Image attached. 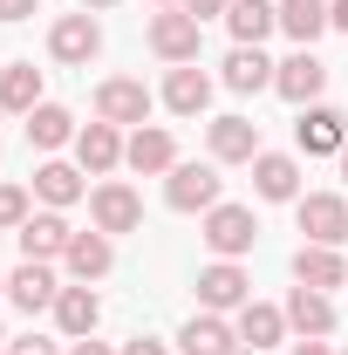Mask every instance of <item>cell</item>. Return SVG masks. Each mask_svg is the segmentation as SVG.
Wrapping results in <instances>:
<instances>
[{"label":"cell","instance_id":"obj_1","mask_svg":"<svg viewBox=\"0 0 348 355\" xmlns=\"http://www.w3.org/2000/svg\"><path fill=\"white\" fill-rule=\"evenodd\" d=\"M253 239H260L253 205H225V198H218L212 212H205V246H212L218 260H239V253H253Z\"/></svg>","mask_w":348,"mask_h":355},{"label":"cell","instance_id":"obj_2","mask_svg":"<svg viewBox=\"0 0 348 355\" xmlns=\"http://www.w3.org/2000/svg\"><path fill=\"white\" fill-rule=\"evenodd\" d=\"M89 219H96V232H110V239H116V232H137V225H143V198H137L123 178H103V184L89 191Z\"/></svg>","mask_w":348,"mask_h":355},{"label":"cell","instance_id":"obj_3","mask_svg":"<svg viewBox=\"0 0 348 355\" xmlns=\"http://www.w3.org/2000/svg\"><path fill=\"white\" fill-rule=\"evenodd\" d=\"M150 48L164 55V62H198V48H205V21L198 14H184V7H164L157 21H150Z\"/></svg>","mask_w":348,"mask_h":355},{"label":"cell","instance_id":"obj_4","mask_svg":"<svg viewBox=\"0 0 348 355\" xmlns=\"http://www.w3.org/2000/svg\"><path fill=\"white\" fill-rule=\"evenodd\" d=\"M294 219H301L307 246H342V239H348V198H335V191H307V198H294Z\"/></svg>","mask_w":348,"mask_h":355},{"label":"cell","instance_id":"obj_5","mask_svg":"<svg viewBox=\"0 0 348 355\" xmlns=\"http://www.w3.org/2000/svg\"><path fill=\"white\" fill-rule=\"evenodd\" d=\"M96 116L116 123V130H123V123L143 130V123H150V89L137 83V76H110V83L96 89Z\"/></svg>","mask_w":348,"mask_h":355},{"label":"cell","instance_id":"obj_6","mask_svg":"<svg viewBox=\"0 0 348 355\" xmlns=\"http://www.w3.org/2000/svg\"><path fill=\"white\" fill-rule=\"evenodd\" d=\"M246 301H253V280H246L239 260H212L205 273H198V308H205V314H225V308L239 314Z\"/></svg>","mask_w":348,"mask_h":355},{"label":"cell","instance_id":"obj_7","mask_svg":"<svg viewBox=\"0 0 348 355\" xmlns=\"http://www.w3.org/2000/svg\"><path fill=\"white\" fill-rule=\"evenodd\" d=\"M218 164H171L164 178V198H171V212H212L218 205Z\"/></svg>","mask_w":348,"mask_h":355},{"label":"cell","instance_id":"obj_8","mask_svg":"<svg viewBox=\"0 0 348 355\" xmlns=\"http://www.w3.org/2000/svg\"><path fill=\"white\" fill-rule=\"evenodd\" d=\"M96 48H103V28H96V14H89V7H82V14H62V21L48 28V55H55V62H69V69H82Z\"/></svg>","mask_w":348,"mask_h":355},{"label":"cell","instance_id":"obj_9","mask_svg":"<svg viewBox=\"0 0 348 355\" xmlns=\"http://www.w3.org/2000/svg\"><path fill=\"white\" fill-rule=\"evenodd\" d=\"M273 89H280L287 103H301V110H307V103H314V96L328 89V62H321L314 48H294V55H287V62L273 69Z\"/></svg>","mask_w":348,"mask_h":355},{"label":"cell","instance_id":"obj_10","mask_svg":"<svg viewBox=\"0 0 348 355\" xmlns=\"http://www.w3.org/2000/svg\"><path fill=\"white\" fill-rule=\"evenodd\" d=\"M294 137H301L307 157H342V144H348V116H342V110H328V103H307L301 123H294Z\"/></svg>","mask_w":348,"mask_h":355},{"label":"cell","instance_id":"obj_11","mask_svg":"<svg viewBox=\"0 0 348 355\" xmlns=\"http://www.w3.org/2000/svg\"><path fill=\"white\" fill-rule=\"evenodd\" d=\"M55 294H62V280H55V266H48V260H21L14 273H7V301H14L21 314L55 308Z\"/></svg>","mask_w":348,"mask_h":355},{"label":"cell","instance_id":"obj_12","mask_svg":"<svg viewBox=\"0 0 348 355\" xmlns=\"http://www.w3.org/2000/svg\"><path fill=\"white\" fill-rule=\"evenodd\" d=\"M177 349L184 355H246V342H239V328L225 321V314H191L184 321V335H177Z\"/></svg>","mask_w":348,"mask_h":355},{"label":"cell","instance_id":"obj_13","mask_svg":"<svg viewBox=\"0 0 348 355\" xmlns=\"http://www.w3.org/2000/svg\"><path fill=\"white\" fill-rule=\"evenodd\" d=\"M14 239H21V260H62L69 239H76V225L62 219V212H28V225Z\"/></svg>","mask_w":348,"mask_h":355},{"label":"cell","instance_id":"obj_14","mask_svg":"<svg viewBox=\"0 0 348 355\" xmlns=\"http://www.w3.org/2000/svg\"><path fill=\"white\" fill-rule=\"evenodd\" d=\"M205 144H212V164H253L260 157V123L253 116H218L205 130Z\"/></svg>","mask_w":348,"mask_h":355},{"label":"cell","instance_id":"obj_15","mask_svg":"<svg viewBox=\"0 0 348 355\" xmlns=\"http://www.w3.org/2000/svg\"><path fill=\"white\" fill-rule=\"evenodd\" d=\"M253 191H260L266 205H294L301 198V164L287 150H260L253 157Z\"/></svg>","mask_w":348,"mask_h":355},{"label":"cell","instance_id":"obj_16","mask_svg":"<svg viewBox=\"0 0 348 355\" xmlns=\"http://www.w3.org/2000/svg\"><path fill=\"white\" fill-rule=\"evenodd\" d=\"M287 328H294L301 342L335 335V301H328L321 287H301V280H294V294H287Z\"/></svg>","mask_w":348,"mask_h":355},{"label":"cell","instance_id":"obj_17","mask_svg":"<svg viewBox=\"0 0 348 355\" xmlns=\"http://www.w3.org/2000/svg\"><path fill=\"white\" fill-rule=\"evenodd\" d=\"M123 164H130L137 178H157V171H171L177 164V144L164 123H143V130H130V144H123Z\"/></svg>","mask_w":348,"mask_h":355},{"label":"cell","instance_id":"obj_18","mask_svg":"<svg viewBox=\"0 0 348 355\" xmlns=\"http://www.w3.org/2000/svg\"><path fill=\"white\" fill-rule=\"evenodd\" d=\"M205 103H212V76L198 62H177L171 76H164V110L171 116H205Z\"/></svg>","mask_w":348,"mask_h":355},{"label":"cell","instance_id":"obj_19","mask_svg":"<svg viewBox=\"0 0 348 355\" xmlns=\"http://www.w3.org/2000/svg\"><path fill=\"white\" fill-rule=\"evenodd\" d=\"M76 164H82L89 178H110L116 164H123V137H116V123H89V130H76Z\"/></svg>","mask_w":348,"mask_h":355},{"label":"cell","instance_id":"obj_20","mask_svg":"<svg viewBox=\"0 0 348 355\" xmlns=\"http://www.w3.org/2000/svg\"><path fill=\"white\" fill-rule=\"evenodd\" d=\"M96 321H103V301H96V287H62L55 294V328L69 335V342H82V335H96Z\"/></svg>","mask_w":348,"mask_h":355},{"label":"cell","instance_id":"obj_21","mask_svg":"<svg viewBox=\"0 0 348 355\" xmlns=\"http://www.w3.org/2000/svg\"><path fill=\"white\" fill-rule=\"evenodd\" d=\"M62 266H69V280H103L110 266H116V246H110V232H76L69 239V253H62Z\"/></svg>","mask_w":348,"mask_h":355},{"label":"cell","instance_id":"obj_22","mask_svg":"<svg viewBox=\"0 0 348 355\" xmlns=\"http://www.w3.org/2000/svg\"><path fill=\"white\" fill-rule=\"evenodd\" d=\"M294 280L301 287H348V260H342V246H301L294 253Z\"/></svg>","mask_w":348,"mask_h":355},{"label":"cell","instance_id":"obj_23","mask_svg":"<svg viewBox=\"0 0 348 355\" xmlns=\"http://www.w3.org/2000/svg\"><path fill=\"white\" fill-rule=\"evenodd\" d=\"M225 28H232L239 48H260L266 35L280 28V7H273V0H232V7H225Z\"/></svg>","mask_w":348,"mask_h":355},{"label":"cell","instance_id":"obj_24","mask_svg":"<svg viewBox=\"0 0 348 355\" xmlns=\"http://www.w3.org/2000/svg\"><path fill=\"white\" fill-rule=\"evenodd\" d=\"M232 328H239V342H246V349H280V342H287V308H266V301H246Z\"/></svg>","mask_w":348,"mask_h":355},{"label":"cell","instance_id":"obj_25","mask_svg":"<svg viewBox=\"0 0 348 355\" xmlns=\"http://www.w3.org/2000/svg\"><path fill=\"white\" fill-rule=\"evenodd\" d=\"M82 164H62V157H55V164H42V171H35V198H42L48 212H62V205H76V198H82Z\"/></svg>","mask_w":348,"mask_h":355},{"label":"cell","instance_id":"obj_26","mask_svg":"<svg viewBox=\"0 0 348 355\" xmlns=\"http://www.w3.org/2000/svg\"><path fill=\"white\" fill-rule=\"evenodd\" d=\"M273 69H280V62H266L260 48H232V55H225V89L260 96V89H273Z\"/></svg>","mask_w":348,"mask_h":355},{"label":"cell","instance_id":"obj_27","mask_svg":"<svg viewBox=\"0 0 348 355\" xmlns=\"http://www.w3.org/2000/svg\"><path fill=\"white\" fill-rule=\"evenodd\" d=\"M21 123H28V144H35V150H62V144H76V116H69L62 103H42V110H28Z\"/></svg>","mask_w":348,"mask_h":355},{"label":"cell","instance_id":"obj_28","mask_svg":"<svg viewBox=\"0 0 348 355\" xmlns=\"http://www.w3.org/2000/svg\"><path fill=\"white\" fill-rule=\"evenodd\" d=\"M0 110H14V116L42 110V69H35V62H14V69L0 76Z\"/></svg>","mask_w":348,"mask_h":355},{"label":"cell","instance_id":"obj_29","mask_svg":"<svg viewBox=\"0 0 348 355\" xmlns=\"http://www.w3.org/2000/svg\"><path fill=\"white\" fill-rule=\"evenodd\" d=\"M280 28H287L301 48H314L321 35H328V0H280Z\"/></svg>","mask_w":348,"mask_h":355},{"label":"cell","instance_id":"obj_30","mask_svg":"<svg viewBox=\"0 0 348 355\" xmlns=\"http://www.w3.org/2000/svg\"><path fill=\"white\" fill-rule=\"evenodd\" d=\"M21 225H28V191L0 184V232H21Z\"/></svg>","mask_w":348,"mask_h":355},{"label":"cell","instance_id":"obj_31","mask_svg":"<svg viewBox=\"0 0 348 355\" xmlns=\"http://www.w3.org/2000/svg\"><path fill=\"white\" fill-rule=\"evenodd\" d=\"M7 355H62V349L42 342V335H21V342H7Z\"/></svg>","mask_w":348,"mask_h":355},{"label":"cell","instance_id":"obj_32","mask_svg":"<svg viewBox=\"0 0 348 355\" xmlns=\"http://www.w3.org/2000/svg\"><path fill=\"white\" fill-rule=\"evenodd\" d=\"M28 14H42V0H0V21H28Z\"/></svg>","mask_w":348,"mask_h":355},{"label":"cell","instance_id":"obj_33","mask_svg":"<svg viewBox=\"0 0 348 355\" xmlns=\"http://www.w3.org/2000/svg\"><path fill=\"white\" fill-rule=\"evenodd\" d=\"M177 7H184V14H198V21H212V14H225V7H232V0H177Z\"/></svg>","mask_w":348,"mask_h":355},{"label":"cell","instance_id":"obj_34","mask_svg":"<svg viewBox=\"0 0 348 355\" xmlns=\"http://www.w3.org/2000/svg\"><path fill=\"white\" fill-rule=\"evenodd\" d=\"M116 355H171V349H164V342H150V335H137V342H123Z\"/></svg>","mask_w":348,"mask_h":355},{"label":"cell","instance_id":"obj_35","mask_svg":"<svg viewBox=\"0 0 348 355\" xmlns=\"http://www.w3.org/2000/svg\"><path fill=\"white\" fill-rule=\"evenodd\" d=\"M69 355H116V349H110V342H96V335H82V342H76Z\"/></svg>","mask_w":348,"mask_h":355},{"label":"cell","instance_id":"obj_36","mask_svg":"<svg viewBox=\"0 0 348 355\" xmlns=\"http://www.w3.org/2000/svg\"><path fill=\"white\" fill-rule=\"evenodd\" d=\"M328 28H342V35H348V0H328Z\"/></svg>","mask_w":348,"mask_h":355},{"label":"cell","instance_id":"obj_37","mask_svg":"<svg viewBox=\"0 0 348 355\" xmlns=\"http://www.w3.org/2000/svg\"><path fill=\"white\" fill-rule=\"evenodd\" d=\"M294 355H335L328 342H294Z\"/></svg>","mask_w":348,"mask_h":355},{"label":"cell","instance_id":"obj_38","mask_svg":"<svg viewBox=\"0 0 348 355\" xmlns=\"http://www.w3.org/2000/svg\"><path fill=\"white\" fill-rule=\"evenodd\" d=\"M82 7H89V14H103V7H116V0H82Z\"/></svg>","mask_w":348,"mask_h":355},{"label":"cell","instance_id":"obj_39","mask_svg":"<svg viewBox=\"0 0 348 355\" xmlns=\"http://www.w3.org/2000/svg\"><path fill=\"white\" fill-rule=\"evenodd\" d=\"M342 178H348V144H342Z\"/></svg>","mask_w":348,"mask_h":355},{"label":"cell","instance_id":"obj_40","mask_svg":"<svg viewBox=\"0 0 348 355\" xmlns=\"http://www.w3.org/2000/svg\"><path fill=\"white\" fill-rule=\"evenodd\" d=\"M0 294H7V273H0Z\"/></svg>","mask_w":348,"mask_h":355},{"label":"cell","instance_id":"obj_41","mask_svg":"<svg viewBox=\"0 0 348 355\" xmlns=\"http://www.w3.org/2000/svg\"><path fill=\"white\" fill-rule=\"evenodd\" d=\"M157 7H171V0H157Z\"/></svg>","mask_w":348,"mask_h":355},{"label":"cell","instance_id":"obj_42","mask_svg":"<svg viewBox=\"0 0 348 355\" xmlns=\"http://www.w3.org/2000/svg\"><path fill=\"white\" fill-rule=\"evenodd\" d=\"M0 342H7V335H0Z\"/></svg>","mask_w":348,"mask_h":355},{"label":"cell","instance_id":"obj_43","mask_svg":"<svg viewBox=\"0 0 348 355\" xmlns=\"http://www.w3.org/2000/svg\"><path fill=\"white\" fill-rule=\"evenodd\" d=\"M342 355H348V349H342Z\"/></svg>","mask_w":348,"mask_h":355}]
</instances>
